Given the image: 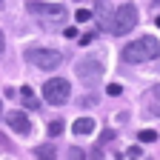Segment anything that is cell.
Masks as SVG:
<instances>
[{
  "instance_id": "cell-1",
  "label": "cell",
  "mask_w": 160,
  "mask_h": 160,
  "mask_svg": "<svg viewBox=\"0 0 160 160\" xmlns=\"http://www.w3.org/2000/svg\"><path fill=\"white\" fill-rule=\"evenodd\" d=\"M154 57H160V40L154 34H143L123 49L126 63H146V60H154Z\"/></svg>"
},
{
  "instance_id": "cell-2",
  "label": "cell",
  "mask_w": 160,
  "mask_h": 160,
  "mask_svg": "<svg viewBox=\"0 0 160 160\" xmlns=\"http://www.w3.org/2000/svg\"><path fill=\"white\" fill-rule=\"evenodd\" d=\"M29 14H34L43 26H57V23H63L66 20V6H60V3H40V0H29L26 3Z\"/></svg>"
},
{
  "instance_id": "cell-3",
  "label": "cell",
  "mask_w": 160,
  "mask_h": 160,
  "mask_svg": "<svg viewBox=\"0 0 160 160\" xmlns=\"http://www.w3.org/2000/svg\"><path fill=\"white\" fill-rule=\"evenodd\" d=\"M137 17H140V14H137V6H134V3H123V6L114 9V14L109 17V26H106V29H109L112 34H129V32L137 26Z\"/></svg>"
},
{
  "instance_id": "cell-4",
  "label": "cell",
  "mask_w": 160,
  "mask_h": 160,
  "mask_svg": "<svg viewBox=\"0 0 160 160\" xmlns=\"http://www.w3.org/2000/svg\"><path fill=\"white\" fill-rule=\"evenodd\" d=\"M26 60L32 66L43 69V72H54L60 63H63V54H60L57 49H29L26 52Z\"/></svg>"
},
{
  "instance_id": "cell-5",
  "label": "cell",
  "mask_w": 160,
  "mask_h": 160,
  "mask_svg": "<svg viewBox=\"0 0 160 160\" xmlns=\"http://www.w3.org/2000/svg\"><path fill=\"white\" fill-rule=\"evenodd\" d=\"M72 94V86H69V80L66 77H52L43 83V97H46V103L52 106H63L66 100Z\"/></svg>"
},
{
  "instance_id": "cell-6",
  "label": "cell",
  "mask_w": 160,
  "mask_h": 160,
  "mask_svg": "<svg viewBox=\"0 0 160 160\" xmlns=\"http://www.w3.org/2000/svg\"><path fill=\"white\" fill-rule=\"evenodd\" d=\"M100 74H103V60L100 57H83L77 63V77L83 83H97Z\"/></svg>"
},
{
  "instance_id": "cell-7",
  "label": "cell",
  "mask_w": 160,
  "mask_h": 160,
  "mask_svg": "<svg viewBox=\"0 0 160 160\" xmlns=\"http://www.w3.org/2000/svg\"><path fill=\"white\" fill-rule=\"evenodd\" d=\"M6 123H9V129H12L14 134H23V137L32 134V120H29L23 112H9V114H6Z\"/></svg>"
},
{
  "instance_id": "cell-8",
  "label": "cell",
  "mask_w": 160,
  "mask_h": 160,
  "mask_svg": "<svg viewBox=\"0 0 160 160\" xmlns=\"http://www.w3.org/2000/svg\"><path fill=\"white\" fill-rule=\"evenodd\" d=\"M143 112L149 117H160V83L149 86L146 94H143Z\"/></svg>"
},
{
  "instance_id": "cell-9",
  "label": "cell",
  "mask_w": 160,
  "mask_h": 160,
  "mask_svg": "<svg viewBox=\"0 0 160 160\" xmlns=\"http://www.w3.org/2000/svg\"><path fill=\"white\" fill-rule=\"evenodd\" d=\"M72 129H74V134H92V132L97 129V123H94L92 117H77Z\"/></svg>"
},
{
  "instance_id": "cell-10",
  "label": "cell",
  "mask_w": 160,
  "mask_h": 160,
  "mask_svg": "<svg viewBox=\"0 0 160 160\" xmlns=\"http://www.w3.org/2000/svg\"><path fill=\"white\" fill-rule=\"evenodd\" d=\"M20 100H23V106H26V109H37V106H40L37 100H34V92H32L29 86L20 89Z\"/></svg>"
},
{
  "instance_id": "cell-11",
  "label": "cell",
  "mask_w": 160,
  "mask_h": 160,
  "mask_svg": "<svg viewBox=\"0 0 160 160\" xmlns=\"http://www.w3.org/2000/svg\"><path fill=\"white\" fill-rule=\"evenodd\" d=\"M106 14H109V9H106V0H97V12H94V17H97V23L103 26V29L109 26V17H106Z\"/></svg>"
},
{
  "instance_id": "cell-12",
  "label": "cell",
  "mask_w": 160,
  "mask_h": 160,
  "mask_svg": "<svg viewBox=\"0 0 160 160\" xmlns=\"http://www.w3.org/2000/svg\"><path fill=\"white\" fill-rule=\"evenodd\" d=\"M34 157H37V160H57V154H54L52 146H37V149H34Z\"/></svg>"
},
{
  "instance_id": "cell-13",
  "label": "cell",
  "mask_w": 160,
  "mask_h": 160,
  "mask_svg": "<svg viewBox=\"0 0 160 160\" xmlns=\"http://www.w3.org/2000/svg\"><path fill=\"white\" fill-rule=\"evenodd\" d=\"M137 140H140V143H154V140H157V132L154 129H143V132L137 134Z\"/></svg>"
},
{
  "instance_id": "cell-14",
  "label": "cell",
  "mask_w": 160,
  "mask_h": 160,
  "mask_svg": "<svg viewBox=\"0 0 160 160\" xmlns=\"http://www.w3.org/2000/svg\"><path fill=\"white\" fill-rule=\"evenodd\" d=\"M66 160H89V157H86V152L80 149V146H72V149H69V157H66Z\"/></svg>"
},
{
  "instance_id": "cell-15",
  "label": "cell",
  "mask_w": 160,
  "mask_h": 160,
  "mask_svg": "<svg viewBox=\"0 0 160 160\" xmlns=\"http://www.w3.org/2000/svg\"><path fill=\"white\" fill-rule=\"evenodd\" d=\"M74 20H77V23H89V20H92V9H77Z\"/></svg>"
},
{
  "instance_id": "cell-16",
  "label": "cell",
  "mask_w": 160,
  "mask_h": 160,
  "mask_svg": "<svg viewBox=\"0 0 160 160\" xmlns=\"http://www.w3.org/2000/svg\"><path fill=\"white\" fill-rule=\"evenodd\" d=\"M63 126H66L63 120H52V123H49V134H52V137H57V134H63Z\"/></svg>"
},
{
  "instance_id": "cell-17",
  "label": "cell",
  "mask_w": 160,
  "mask_h": 160,
  "mask_svg": "<svg viewBox=\"0 0 160 160\" xmlns=\"http://www.w3.org/2000/svg\"><path fill=\"white\" fill-rule=\"evenodd\" d=\"M94 37H97V32H94V29H92V32H86L83 37H80V46H89V43H92Z\"/></svg>"
},
{
  "instance_id": "cell-18",
  "label": "cell",
  "mask_w": 160,
  "mask_h": 160,
  "mask_svg": "<svg viewBox=\"0 0 160 160\" xmlns=\"http://www.w3.org/2000/svg\"><path fill=\"white\" fill-rule=\"evenodd\" d=\"M106 92H109V97H117L120 92H123V86H120V83H112V86H109Z\"/></svg>"
},
{
  "instance_id": "cell-19",
  "label": "cell",
  "mask_w": 160,
  "mask_h": 160,
  "mask_svg": "<svg viewBox=\"0 0 160 160\" xmlns=\"http://www.w3.org/2000/svg\"><path fill=\"white\" fill-rule=\"evenodd\" d=\"M77 34H80V32H77V29H74V26H69V29H66V32H63V37H66V40H74V37H77Z\"/></svg>"
},
{
  "instance_id": "cell-20",
  "label": "cell",
  "mask_w": 160,
  "mask_h": 160,
  "mask_svg": "<svg viewBox=\"0 0 160 160\" xmlns=\"http://www.w3.org/2000/svg\"><path fill=\"white\" fill-rule=\"evenodd\" d=\"M0 146H3V149H9V152H14V146H12V140H9L6 134H0Z\"/></svg>"
},
{
  "instance_id": "cell-21",
  "label": "cell",
  "mask_w": 160,
  "mask_h": 160,
  "mask_svg": "<svg viewBox=\"0 0 160 160\" xmlns=\"http://www.w3.org/2000/svg\"><path fill=\"white\" fill-rule=\"evenodd\" d=\"M86 157H89V160H100V157H103V152H100V149H92V152H86Z\"/></svg>"
},
{
  "instance_id": "cell-22",
  "label": "cell",
  "mask_w": 160,
  "mask_h": 160,
  "mask_svg": "<svg viewBox=\"0 0 160 160\" xmlns=\"http://www.w3.org/2000/svg\"><path fill=\"white\" fill-rule=\"evenodd\" d=\"M94 103H97V97H94V94H92V97H89V94H86V97H83V100H80V106H94Z\"/></svg>"
},
{
  "instance_id": "cell-23",
  "label": "cell",
  "mask_w": 160,
  "mask_h": 160,
  "mask_svg": "<svg viewBox=\"0 0 160 160\" xmlns=\"http://www.w3.org/2000/svg\"><path fill=\"white\" fill-rule=\"evenodd\" d=\"M129 157H132V160H137V157H140V149H137V146H132V149H129Z\"/></svg>"
},
{
  "instance_id": "cell-24",
  "label": "cell",
  "mask_w": 160,
  "mask_h": 160,
  "mask_svg": "<svg viewBox=\"0 0 160 160\" xmlns=\"http://www.w3.org/2000/svg\"><path fill=\"white\" fill-rule=\"evenodd\" d=\"M112 137H114V132H112V129H109V132H103V134H100V140H103V143H106V140H112Z\"/></svg>"
},
{
  "instance_id": "cell-25",
  "label": "cell",
  "mask_w": 160,
  "mask_h": 160,
  "mask_svg": "<svg viewBox=\"0 0 160 160\" xmlns=\"http://www.w3.org/2000/svg\"><path fill=\"white\" fill-rule=\"evenodd\" d=\"M6 49V37H3V32H0V52Z\"/></svg>"
},
{
  "instance_id": "cell-26",
  "label": "cell",
  "mask_w": 160,
  "mask_h": 160,
  "mask_svg": "<svg viewBox=\"0 0 160 160\" xmlns=\"http://www.w3.org/2000/svg\"><path fill=\"white\" fill-rule=\"evenodd\" d=\"M154 23H157V29H160V14H157V17H154Z\"/></svg>"
},
{
  "instance_id": "cell-27",
  "label": "cell",
  "mask_w": 160,
  "mask_h": 160,
  "mask_svg": "<svg viewBox=\"0 0 160 160\" xmlns=\"http://www.w3.org/2000/svg\"><path fill=\"white\" fill-rule=\"evenodd\" d=\"M3 3H6V0H0V6H3Z\"/></svg>"
},
{
  "instance_id": "cell-28",
  "label": "cell",
  "mask_w": 160,
  "mask_h": 160,
  "mask_svg": "<svg viewBox=\"0 0 160 160\" xmlns=\"http://www.w3.org/2000/svg\"><path fill=\"white\" fill-rule=\"evenodd\" d=\"M154 3H160V0H154Z\"/></svg>"
}]
</instances>
